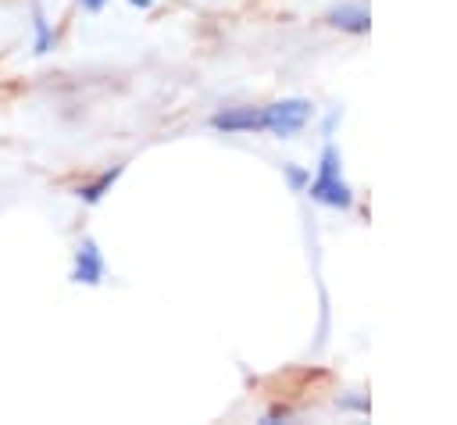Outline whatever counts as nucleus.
I'll return each instance as SVG.
<instances>
[{
  "label": "nucleus",
  "instance_id": "obj_1",
  "mask_svg": "<svg viewBox=\"0 0 457 425\" xmlns=\"http://www.w3.org/2000/svg\"><path fill=\"white\" fill-rule=\"evenodd\" d=\"M307 193H311V200H318V204H325V207H339V211H346V207L353 204V189H350V186L343 182V175H339V150H336L332 143H325L318 175L307 182Z\"/></svg>",
  "mask_w": 457,
  "mask_h": 425
},
{
  "label": "nucleus",
  "instance_id": "obj_2",
  "mask_svg": "<svg viewBox=\"0 0 457 425\" xmlns=\"http://www.w3.org/2000/svg\"><path fill=\"white\" fill-rule=\"evenodd\" d=\"M311 114H314V107H311V100H300V96H289V100H275V104H268L264 107V132H271V136H293V132H300L307 121H311Z\"/></svg>",
  "mask_w": 457,
  "mask_h": 425
},
{
  "label": "nucleus",
  "instance_id": "obj_3",
  "mask_svg": "<svg viewBox=\"0 0 457 425\" xmlns=\"http://www.w3.org/2000/svg\"><path fill=\"white\" fill-rule=\"evenodd\" d=\"M104 275H107V261H104V254H100L96 239H93V236H82V239H79V246H75L71 282H79V286H100V282H104Z\"/></svg>",
  "mask_w": 457,
  "mask_h": 425
},
{
  "label": "nucleus",
  "instance_id": "obj_4",
  "mask_svg": "<svg viewBox=\"0 0 457 425\" xmlns=\"http://www.w3.org/2000/svg\"><path fill=\"white\" fill-rule=\"evenodd\" d=\"M211 129L232 136V132H264V107H225L211 118Z\"/></svg>",
  "mask_w": 457,
  "mask_h": 425
},
{
  "label": "nucleus",
  "instance_id": "obj_5",
  "mask_svg": "<svg viewBox=\"0 0 457 425\" xmlns=\"http://www.w3.org/2000/svg\"><path fill=\"white\" fill-rule=\"evenodd\" d=\"M328 25H336V29H343V32H368V25H371V14H368V7H361V4H339V7H332L328 11Z\"/></svg>",
  "mask_w": 457,
  "mask_h": 425
},
{
  "label": "nucleus",
  "instance_id": "obj_6",
  "mask_svg": "<svg viewBox=\"0 0 457 425\" xmlns=\"http://www.w3.org/2000/svg\"><path fill=\"white\" fill-rule=\"evenodd\" d=\"M121 171H125V164L104 168L96 179H89V182H79V186H75V196H79L82 204H100V200H104V193H111V186L121 179Z\"/></svg>",
  "mask_w": 457,
  "mask_h": 425
},
{
  "label": "nucleus",
  "instance_id": "obj_7",
  "mask_svg": "<svg viewBox=\"0 0 457 425\" xmlns=\"http://www.w3.org/2000/svg\"><path fill=\"white\" fill-rule=\"evenodd\" d=\"M54 43H57V36H54L50 18L43 14V7H39V4H32V54H36V57H43V54H50V50H54Z\"/></svg>",
  "mask_w": 457,
  "mask_h": 425
},
{
  "label": "nucleus",
  "instance_id": "obj_8",
  "mask_svg": "<svg viewBox=\"0 0 457 425\" xmlns=\"http://www.w3.org/2000/svg\"><path fill=\"white\" fill-rule=\"evenodd\" d=\"M282 171H286V182H289L293 189H307L311 175H307L303 168H296V164H282Z\"/></svg>",
  "mask_w": 457,
  "mask_h": 425
},
{
  "label": "nucleus",
  "instance_id": "obj_9",
  "mask_svg": "<svg viewBox=\"0 0 457 425\" xmlns=\"http://www.w3.org/2000/svg\"><path fill=\"white\" fill-rule=\"evenodd\" d=\"M75 4H79L82 11H89V14H96V11H100V7L107 4V0H75Z\"/></svg>",
  "mask_w": 457,
  "mask_h": 425
},
{
  "label": "nucleus",
  "instance_id": "obj_10",
  "mask_svg": "<svg viewBox=\"0 0 457 425\" xmlns=\"http://www.w3.org/2000/svg\"><path fill=\"white\" fill-rule=\"evenodd\" d=\"M132 7H150V0H129Z\"/></svg>",
  "mask_w": 457,
  "mask_h": 425
}]
</instances>
